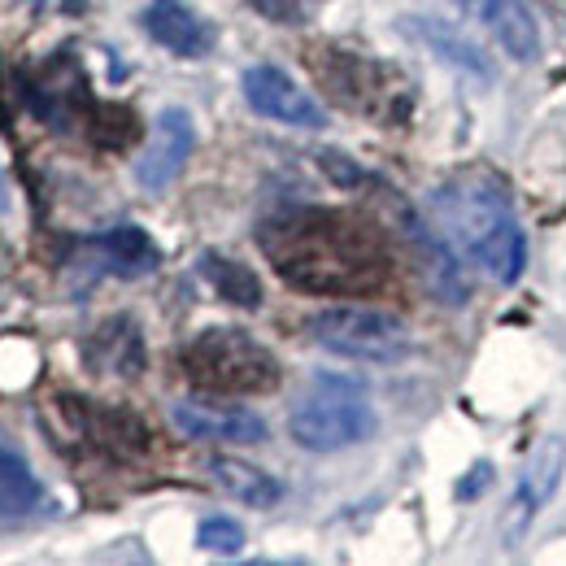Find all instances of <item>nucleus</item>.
Returning a JSON list of instances; mask_svg holds the SVG:
<instances>
[{"instance_id":"25","label":"nucleus","mask_w":566,"mask_h":566,"mask_svg":"<svg viewBox=\"0 0 566 566\" xmlns=\"http://www.w3.org/2000/svg\"><path fill=\"white\" fill-rule=\"evenodd\" d=\"M9 210V184H4V175H0V213Z\"/></svg>"},{"instance_id":"21","label":"nucleus","mask_w":566,"mask_h":566,"mask_svg":"<svg viewBox=\"0 0 566 566\" xmlns=\"http://www.w3.org/2000/svg\"><path fill=\"white\" fill-rule=\"evenodd\" d=\"M410 22V31L423 40L431 53H440L453 71L471 74V78H480V83H489L493 71H489V62L480 57V49L475 44H467L458 31H449V27H440V22H427V18H406Z\"/></svg>"},{"instance_id":"20","label":"nucleus","mask_w":566,"mask_h":566,"mask_svg":"<svg viewBox=\"0 0 566 566\" xmlns=\"http://www.w3.org/2000/svg\"><path fill=\"white\" fill-rule=\"evenodd\" d=\"M197 271H201V280L210 283L227 305H235V310H258L262 305V280H258L253 266H244L235 258H222V253L210 249V253H201Z\"/></svg>"},{"instance_id":"8","label":"nucleus","mask_w":566,"mask_h":566,"mask_svg":"<svg viewBox=\"0 0 566 566\" xmlns=\"http://www.w3.org/2000/svg\"><path fill=\"white\" fill-rule=\"evenodd\" d=\"M62 415L71 423V436L87 453H101L109 462H136L148 453V427L123 406H96V401L66 397Z\"/></svg>"},{"instance_id":"4","label":"nucleus","mask_w":566,"mask_h":566,"mask_svg":"<svg viewBox=\"0 0 566 566\" xmlns=\"http://www.w3.org/2000/svg\"><path fill=\"white\" fill-rule=\"evenodd\" d=\"M179 366L188 384L213 397H262L280 388V357L244 327H206L184 349Z\"/></svg>"},{"instance_id":"16","label":"nucleus","mask_w":566,"mask_h":566,"mask_svg":"<svg viewBox=\"0 0 566 566\" xmlns=\"http://www.w3.org/2000/svg\"><path fill=\"white\" fill-rule=\"evenodd\" d=\"M83 357L96 375H118V379H136L144 370V336L140 323L132 314H114L105 318L87 345H83Z\"/></svg>"},{"instance_id":"12","label":"nucleus","mask_w":566,"mask_h":566,"mask_svg":"<svg viewBox=\"0 0 566 566\" xmlns=\"http://www.w3.org/2000/svg\"><path fill=\"white\" fill-rule=\"evenodd\" d=\"M192 148H197L192 114L179 109V105L161 109L157 123H153V140H148V148H144L140 161H136V184H140L144 192H166L184 175Z\"/></svg>"},{"instance_id":"3","label":"nucleus","mask_w":566,"mask_h":566,"mask_svg":"<svg viewBox=\"0 0 566 566\" xmlns=\"http://www.w3.org/2000/svg\"><path fill=\"white\" fill-rule=\"evenodd\" d=\"M375 406H370V392L361 379L349 375H327L318 370L292 401V415H287V431L301 449L310 453H340V449H354L361 440L375 436Z\"/></svg>"},{"instance_id":"22","label":"nucleus","mask_w":566,"mask_h":566,"mask_svg":"<svg viewBox=\"0 0 566 566\" xmlns=\"http://www.w3.org/2000/svg\"><path fill=\"white\" fill-rule=\"evenodd\" d=\"M197 545L206 554H218V558H235L244 549V527L235 518H227V514H210L197 527Z\"/></svg>"},{"instance_id":"14","label":"nucleus","mask_w":566,"mask_h":566,"mask_svg":"<svg viewBox=\"0 0 566 566\" xmlns=\"http://www.w3.org/2000/svg\"><path fill=\"white\" fill-rule=\"evenodd\" d=\"M144 31L166 49V53H175V57H184V62H197V57H206L213 49V27L197 13V9H188L184 0H148V9H144Z\"/></svg>"},{"instance_id":"17","label":"nucleus","mask_w":566,"mask_h":566,"mask_svg":"<svg viewBox=\"0 0 566 566\" xmlns=\"http://www.w3.org/2000/svg\"><path fill=\"white\" fill-rule=\"evenodd\" d=\"M206 471H210L213 489H222L231 501L253 505V510H271L283 496V484L271 471H262V467H253V462H244V458H231V453L210 458Z\"/></svg>"},{"instance_id":"23","label":"nucleus","mask_w":566,"mask_h":566,"mask_svg":"<svg viewBox=\"0 0 566 566\" xmlns=\"http://www.w3.org/2000/svg\"><path fill=\"white\" fill-rule=\"evenodd\" d=\"M266 18H275L283 27H292V22H301V18H310V9L318 4V0H253Z\"/></svg>"},{"instance_id":"9","label":"nucleus","mask_w":566,"mask_h":566,"mask_svg":"<svg viewBox=\"0 0 566 566\" xmlns=\"http://www.w3.org/2000/svg\"><path fill=\"white\" fill-rule=\"evenodd\" d=\"M240 92L249 101L253 114L271 118V123H283V127H301V132H318L327 127V114L323 105L292 78L287 71L262 62V66H249L244 78H240Z\"/></svg>"},{"instance_id":"7","label":"nucleus","mask_w":566,"mask_h":566,"mask_svg":"<svg viewBox=\"0 0 566 566\" xmlns=\"http://www.w3.org/2000/svg\"><path fill=\"white\" fill-rule=\"evenodd\" d=\"M18 96L53 132H71L78 123L92 132V123L101 114V105L87 92V74H83V66L74 62L71 53H53L40 66L18 71Z\"/></svg>"},{"instance_id":"19","label":"nucleus","mask_w":566,"mask_h":566,"mask_svg":"<svg viewBox=\"0 0 566 566\" xmlns=\"http://www.w3.org/2000/svg\"><path fill=\"white\" fill-rule=\"evenodd\" d=\"M44 484L31 471V462L22 458V449L9 444V436L0 431V518H27L31 510H40Z\"/></svg>"},{"instance_id":"11","label":"nucleus","mask_w":566,"mask_h":566,"mask_svg":"<svg viewBox=\"0 0 566 566\" xmlns=\"http://www.w3.org/2000/svg\"><path fill=\"white\" fill-rule=\"evenodd\" d=\"M71 266L87 271V283L96 275H114V280H144L161 266V249L153 244V235L136 227V222H123V227H109L92 240H83L78 258Z\"/></svg>"},{"instance_id":"10","label":"nucleus","mask_w":566,"mask_h":566,"mask_svg":"<svg viewBox=\"0 0 566 566\" xmlns=\"http://www.w3.org/2000/svg\"><path fill=\"white\" fill-rule=\"evenodd\" d=\"M170 423L179 436L201 440V444H262L266 440V419L249 406L213 401L210 397H179L170 406Z\"/></svg>"},{"instance_id":"18","label":"nucleus","mask_w":566,"mask_h":566,"mask_svg":"<svg viewBox=\"0 0 566 566\" xmlns=\"http://www.w3.org/2000/svg\"><path fill=\"white\" fill-rule=\"evenodd\" d=\"M563 467H566L563 436H549V440H541V444L532 449V458H527V467H523V475H518V496H514V505H518L523 518H532V510H541L549 496L558 493Z\"/></svg>"},{"instance_id":"13","label":"nucleus","mask_w":566,"mask_h":566,"mask_svg":"<svg viewBox=\"0 0 566 566\" xmlns=\"http://www.w3.org/2000/svg\"><path fill=\"white\" fill-rule=\"evenodd\" d=\"M453 4L467 18H475L514 62L527 66V62L541 57V27H536V18L523 0H453Z\"/></svg>"},{"instance_id":"5","label":"nucleus","mask_w":566,"mask_h":566,"mask_svg":"<svg viewBox=\"0 0 566 566\" xmlns=\"http://www.w3.org/2000/svg\"><path fill=\"white\" fill-rule=\"evenodd\" d=\"M318 349L349 361H401L410 354V327L375 305H327L305 323Z\"/></svg>"},{"instance_id":"1","label":"nucleus","mask_w":566,"mask_h":566,"mask_svg":"<svg viewBox=\"0 0 566 566\" xmlns=\"http://www.w3.org/2000/svg\"><path fill=\"white\" fill-rule=\"evenodd\" d=\"M258 244L287 287L310 296H370L392 280V258L357 213L296 206L262 222Z\"/></svg>"},{"instance_id":"26","label":"nucleus","mask_w":566,"mask_h":566,"mask_svg":"<svg viewBox=\"0 0 566 566\" xmlns=\"http://www.w3.org/2000/svg\"><path fill=\"white\" fill-rule=\"evenodd\" d=\"M0 132H9V109H4V92H0Z\"/></svg>"},{"instance_id":"15","label":"nucleus","mask_w":566,"mask_h":566,"mask_svg":"<svg viewBox=\"0 0 566 566\" xmlns=\"http://www.w3.org/2000/svg\"><path fill=\"white\" fill-rule=\"evenodd\" d=\"M401 235L415 244V262H419V271H423L427 287H431L444 305H462V301H467V280H462V266L453 262L449 244L440 240V231H431L415 210H401Z\"/></svg>"},{"instance_id":"24","label":"nucleus","mask_w":566,"mask_h":566,"mask_svg":"<svg viewBox=\"0 0 566 566\" xmlns=\"http://www.w3.org/2000/svg\"><path fill=\"white\" fill-rule=\"evenodd\" d=\"M489 484H493V462L484 458V462H475V467L458 480V489H453V493H458V501H475V496L489 493Z\"/></svg>"},{"instance_id":"2","label":"nucleus","mask_w":566,"mask_h":566,"mask_svg":"<svg viewBox=\"0 0 566 566\" xmlns=\"http://www.w3.org/2000/svg\"><path fill=\"white\" fill-rule=\"evenodd\" d=\"M431 210L440 218L444 235L496 283H518L527 266V235L518 231L510 197L501 192L493 175L467 170L444 179L431 192Z\"/></svg>"},{"instance_id":"6","label":"nucleus","mask_w":566,"mask_h":566,"mask_svg":"<svg viewBox=\"0 0 566 566\" xmlns=\"http://www.w3.org/2000/svg\"><path fill=\"white\" fill-rule=\"evenodd\" d=\"M310 66L318 74V83L336 96V105L366 114V118H379V123L401 118L406 92L384 62L361 57V53H345V49H314Z\"/></svg>"}]
</instances>
